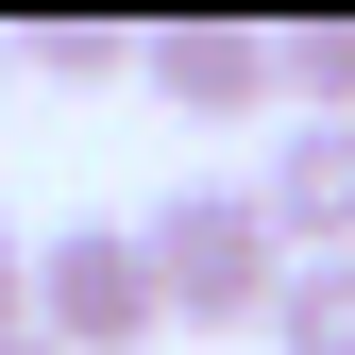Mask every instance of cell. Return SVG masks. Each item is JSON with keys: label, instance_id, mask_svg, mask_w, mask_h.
Masks as SVG:
<instances>
[{"label": "cell", "instance_id": "6da1fadb", "mask_svg": "<svg viewBox=\"0 0 355 355\" xmlns=\"http://www.w3.org/2000/svg\"><path fill=\"white\" fill-rule=\"evenodd\" d=\"M136 237H153L169 322H203V338H237V322L271 338V304H288V271H304V254L271 237V203H254V187H169Z\"/></svg>", "mask_w": 355, "mask_h": 355}, {"label": "cell", "instance_id": "7a4b0ae2", "mask_svg": "<svg viewBox=\"0 0 355 355\" xmlns=\"http://www.w3.org/2000/svg\"><path fill=\"white\" fill-rule=\"evenodd\" d=\"M153 322H169V288H153V237H136V220L34 237V338H51V355H136Z\"/></svg>", "mask_w": 355, "mask_h": 355}, {"label": "cell", "instance_id": "3957f363", "mask_svg": "<svg viewBox=\"0 0 355 355\" xmlns=\"http://www.w3.org/2000/svg\"><path fill=\"white\" fill-rule=\"evenodd\" d=\"M136 85H153L169 119H203V136H237V119L288 85V51L254 17H169V34H136Z\"/></svg>", "mask_w": 355, "mask_h": 355}, {"label": "cell", "instance_id": "277c9868", "mask_svg": "<svg viewBox=\"0 0 355 355\" xmlns=\"http://www.w3.org/2000/svg\"><path fill=\"white\" fill-rule=\"evenodd\" d=\"M254 203H271V237L322 271V254H355V119H288L271 169H254Z\"/></svg>", "mask_w": 355, "mask_h": 355}, {"label": "cell", "instance_id": "5b68a950", "mask_svg": "<svg viewBox=\"0 0 355 355\" xmlns=\"http://www.w3.org/2000/svg\"><path fill=\"white\" fill-rule=\"evenodd\" d=\"M271 355H355V254L288 271V304H271Z\"/></svg>", "mask_w": 355, "mask_h": 355}, {"label": "cell", "instance_id": "8992f818", "mask_svg": "<svg viewBox=\"0 0 355 355\" xmlns=\"http://www.w3.org/2000/svg\"><path fill=\"white\" fill-rule=\"evenodd\" d=\"M271 51H288V102L304 119H355V17H288Z\"/></svg>", "mask_w": 355, "mask_h": 355}, {"label": "cell", "instance_id": "52a82bcc", "mask_svg": "<svg viewBox=\"0 0 355 355\" xmlns=\"http://www.w3.org/2000/svg\"><path fill=\"white\" fill-rule=\"evenodd\" d=\"M17 68H51V85H102V68H136V34H119V17H51V34H17Z\"/></svg>", "mask_w": 355, "mask_h": 355}, {"label": "cell", "instance_id": "ba28073f", "mask_svg": "<svg viewBox=\"0 0 355 355\" xmlns=\"http://www.w3.org/2000/svg\"><path fill=\"white\" fill-rule=\"evenodd\" d=\"M0 338H34V237L0 220Z\"/></svg>", "mask_w": 355, "mask_h": 355}, {"label": "cell", "instance_id": "9c48e42d", "mask_svg": "<svg viewBox=\"0 0 355 355\" xmlns=\"http://www.w3.org/2000/svg\"><path fill=\"white\" fill-rule=\"evenodd\" d=\"M0 355H51V338H0Z\"/></svg>", "mask_w": 355, "mask_h": 355}]
</instances>
